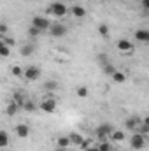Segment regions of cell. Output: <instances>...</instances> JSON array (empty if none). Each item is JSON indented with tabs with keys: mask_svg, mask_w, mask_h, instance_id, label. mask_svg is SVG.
Wrapping results in <instances>:
<instances>
[{
	"mask_svg": "<svg viewBox=\"0 0 149 151\" xmlns=\"http://www.w3.org/2000/svg\"><path fill=\"white\" fill-rule=\"evenodd\" d=\"M47 12L56 16V18H63L69 14V7L65 5V2H53L49 7H47Z\"/></svg>",
	"mask_w": 149,
	"mask_h": 151,
	"instance_id": "cell-1",
	"label": "cell"
},
{
	"mask_svg": "<svg viewBox=\"0 0 149 151\" xmlns=\"http://www.w3.org/2000/svg\"><path fill=\"white\" fill-rule=\"evenodd\" d=\"M112 130H114V127H112L111 123H102V125H98V127L95 128V134H97V137H98L100 141H109Z\"/></svg>",
	"mask_w": 149,
	"mask_h": 151,
	"instance_id": "cell-2",
	"label": "cell"
},
{
	"mask_svg": "<svg viewBox=\"0 0 149 151\" xmlns=\"http://www.w3.org/2000/svg\"><path fill=\"white\" fill-rule=\"evenodd\" d=\"M67 32H69V28H67L63 23H51V27H49V34H51V37L62 39V37L67 35Z\"/></svg>",
	"mask_w": 149,
	"mask_h": 151,
	"instance_id": "cell-3",
	"label": "cell"
},
{
	"mask_svg": "<svg viewBox=\"0 0 149 151\" xmlns=\"http://www.w3.org/2000/svg\"><path fill=\"white\" fill-rule=\"evenodd\" d=\"M32 27L39 28L40 32L49 30V27H51V19H49L47 16H34V19H32Z\"/></svg>",
	"mask_w": 149,
	"mask_h": 151,
	"instance_id": "cell-4",
	"label": "cell"
},
{
	"mask_svg": "<svg viewBox=\"0 0 149 151\" xmlns=\"http://www.w3.org/2000/svg\"><path fill=\"white\" fill-rule=\"evenodd\" d=\"M130 148L132 150H144L146 148V137L144 135H140V134H137V132H133V135H132V139H130Z\"/></svg>",
	"mask_w": 149,
	"mask_h": 151,
	"instance_id": "cell-5",
	"label": "cell"
},
{
	"mask_svg": "<svg viewBox=\"0 0 149 151\" xmlns=\"http://www.w3.org/2000/svg\"><path fill=\"white\" fill-rule=\"evenodd\" d=\"M23 77H25L27 81L34 83V81H37L39 77H40V69L35 67V65H30V67H27V69L23 70Z\"/></svg>",
	"mask_w": 149,
	"mask_h": 151,
	"instance_id": "cell-6",
	"label": "cell"
},
{
	"mask_svg": "<svg viewBox=\"0 0 149 151\" xmlns=\"http://www.w3.org/2000/svg\"><path fill=\"white\" fill-rule=\"evenodd\" d=\"M39 109L44 111V113H47V114H53L56 111V100H54V99H44V100L39 104Z\"/></svg>",
	"mask_w": 149,
	"mask_h": 151,
	"instance_id": "cell-7",
	"label": "cell"
},
{
	"mask_svg": "<svg viewBox=\"0 0 149 151\" xmlns=\"http://www.w3.org/2000/svg\"><path fill=\"white\" fill-rule=\"evenodd\" d=\"M133 47H135V46H133L128 39H119V40H117V49H119L121 53H132Z\"/></svg>",
	"mask_w": 149,
	"mask_h": 151,
	"instance_id": "cell-8",
	"label": "cell"
},
{
	"mask_svg": "<svg viewBox=\"0 0 149 151\" xmlns=\"http://www.w3.org/2000/svg\"><path fill=\"white\" fill-rule=\"evenodd\" d=\"M14 132H16V135H18L19 139H25V137H28V135H30V127H28V125H25V123H19V125H16Z\"/></svg>",
	"mask_w": 149,
	"mask_h": 151,
	"instance_id": "cell-9",
	"label": "cell"
},
{
	"mask_svg": "<svg viewBox=\"0 0 149 151\" xmlns=\"http://www.w3.org/2000/svg\"><path fill=\"white\" fill-rule=\"evenodd\" d=\"M140 123H142V119H140L139 116H130V118H126V123H125V125H126V128H128V130L135 132V130H137V127H139Z\"/></svg>",
	"mask_w": 149,
	"mask_h": 151,
	"instance_id": "cell-10",
	"label": "cell"
},
{
	"mask_svg": "<svg viewBox=\"0 0 149 151\" xmlns=\"http://www.w3.org/2000/svg\"><path fill=\"white\" fill-rule=\"evenodd\" d=\"M135 39L140 40V42H149V30H146V28L135 30Z\"/></svg>",
	"mask_w": 149,
	"mask_h": 151,
	"instance_id": "cell-11",
	"label": "cell"
},
{
	"mask_svg": "<svg viewBox=\"0 0 149 151\" xmlns=\"http://www.w3.org/2000/svg\"><path fill=\"white\" fill-rule=\"evenodd\" d=\"M70 12H72V16H74V18H79V19L86 16V9H84L82 5H72Z\"/></svg>",
	"mask_w": 149,
	"mask_h": 151,
	"instance_id": "cell-12",
	"label": "cell"
},
{
	"mask_svg": "<svg viewBox=\"0 0 149 151\" xmlns=\"http://www.w3.org/2000/svg\"><path fill=\"white\" fill-rule=\"evenodd\" d=\"M69 139H70V144H74V146H81L82 141H84V137H82L81 134H77V132H72V134L69 135Z\"/></svg>",
	"mask_w": 149,
	"mask_h": 151,
	"instance_id": "cell-13",
	"label": "cell"
},
{
	"mask_svg": "<svg viewBox=\"0 0 149 151\" xmlns=\"http://www.w3.org/2000/svg\"><path fill=\"white\" fill-rule=\"evenodd\" d=\"M69 146H70L69 135H62V137L56 139V148H69Z\"/></svg>",
	"mask_w": 149,
	"mask_h": 151,
	"instance_id": "cell-14",
	"label": "cell"
},
{
	"mask_svg": "<svg viewBox=\"0 0 149 151\" xmlns=\"http://www.w3.org/2000/svg\"><path fill=\"white\" fill-rule=\"evenodd\" d=\"M21 109L27 111V113H34V111L37 109V104H35L34 100H25V104L21 106Z\"/></svg>",
	"mask_w": 149,
	"mask_h": 151,
	"instance_id": "cell-15",
	"label": "cell"
},
{
	"mask_svg": "<svg viewBox=\"0 0 149 151\" xmlns=\"http://www.w3.org/2000/svg\"><path fill=\"white\" fill-rule=\"evenodd\" d=\"M18 111H19V106H18V104H14L12 100H11V102L7 104V107H5V113L9 114V116H14Z\"/></svg>",
	"mask_w": 149,
	"mask_h": 151,
	"instance_id": "cell-16",
	"label": "cell"
},
{
	"mask_svg": "<svg viewBox=\"0 0 149 151\" xmlns=\"http://www.w3.org/2000/svg\"><path fill=\"white\" fill-rule=\"evenodd\" d=\"M25 100H27V99H25V95H23L21 91H16V93H14V97H12V102H14V104H18V106H19V109H21V106L25 104Z\"/></svg>",
	"mask_w": 149,
	"mask_h": 151,
	"instance_id": "cell-17",
	"label": "cell"
},
{
	"mask_svg": "<svg viewBox=\"0 0 149 151\" xmlns=\"http://www.w3.org/2000/svg\"><path fill=\"white\" fill-rule=\"evenodd\" d=\"M111 137H112L114 142H123V141H125V132H121V130H112Z\"/></svg>",
	"mask_w": 149,
	"mask_h": 151,
	"instance_id": "cell-18",
	"label": "cell"
},
{
	"mask_svg": "<svg viewBox=\"0 0 149 151\" xmlns=\"http://www.w3.org/2000/svg\"><path fill=\"white\" fill-rule=\"evenodd\" d=\"M111 77H112V81H114V83H117V84H121V83H125V81H126V76H125V72H119V70H116Z\"/></svg>",
	"mask_w": 149,
	"mask_h": 151,
	"instance_id": "cell-19",
	"label": "cell"
},
{
	"mask_svg": "<svg viewBox=\"0 0 149 151\" xmlns=\"http://www.w3.org/2000/svg\"><path fill=\"white\" fill-rule=\"evenodd\" d=\"M98 34H100L102 39H109V27H107V23L98 25Z\"/></svg>",
	"mask_w": 149,
	"mask_h": 151,
	"instance_id": "cell-20",
	"label": "cell"
},
{
	"mask_svg": "<svg viewBox=\"0 0 149 151\" xmlns=\"http://www.w3.org/2000/svg\"><path fill=\"white\" fill-rule=\"evenodd\" d=\"M34 51H35V47H34L32 44H28V46H23V47L19 49V55H21V56H30Z\"/></svg>",
	"mask_w": 149,
	"mask_h": 151,
	"instance_id": "cell-21",
	"label": "cell"
},
{
	"mask_svg": "<svg viewBox=\"0 0 149 151\" xmlns=\"http://www.w3.org/2000/svg\"><path fill=\"white\" fill-rule=\"evenodd\" d=\"M9 146V134L5 130H0V148Z\"/></svg>",
	"mask_w": 149,
	"mask_h": 151,
	"instance_id": "cell-22",
	"label": "cell"
},
{
	"mask_svg": "<svg viewBox=\"0 0 149 151\" xmlns=\"http://www.w3.org/2000/svg\"><path fill=\"white\" fill-rule=\"evenodd\" d=\"M75 95L81 97V99H86V97H88V88H86V86H77Z\"/></svg>",
	"mask_w": 149,
	"mask_h": 151,
	"instance_id": "cell-23",
	"label": "cell"
},
{
	"mask_svg": "<svg viewBox=\"0 0 149 151\" xmlns=\"http://www.w3.org/2000/svg\"><path fill=\"white\" fill-rule=\"evenodd\" d=\"M112 146H111V142L109 141H100V144H97V150L98 151H109Z\"/></svg>",
	"mask_w": 149,
	"mask_h": 151,
	"instance_id": "cell-24",
	"label": "cell"
},
{
	"mask_svg": "<svg viewBox=\"0 0 149 151\" xmlns=\"http://www.w3.org/2000/svg\"><path fill=\"white\" fill-rule=\"evenodd\" d=\"M11 74L14 76V77H23V69H21L19 65H14V67L11 69Z\"/></svg>",
	"mask_w": 149,
	"mask_h": 151,
	"instance_id": "cell-25",
	"label": "cell"
},
{
	"mask_svg": "<svg viewBox=\"0 0 149 151\" xmlns=\"http://www.w3.org/2000/svg\"><path fill=\"white\" fill-rule=\"evenodd\" d=\"M93 146H95V144H93V141H90V139H84V141H82V144H81L79 148H81V150H84V151H88L90 148H93Z\"/></svg>",
	"mask_w": 149,
	"mask_h": 151,
	"instance_id": "cell-26",
	"label": "cell"
},
{
	"mask_svg": "<svg viewBox=\"0 0 149 151\" xmlns=\"http://www.w3.org/2000/svg\"><path fill=\"white\" fill-rule=\"evenodd\" d=\"M9 55H11V47H9V46H5V44H4V46H2V47H0V56H2V58H7V56H9Z\"/></svg>",
	"mask_w": 149,
	"mask_h": 151,
	"instance_id": "cell-27",
	"label": "cell"
},
{
	"mask_svg": "<svg viewBox=\"0 0 149 151\" xmlns=\"http://www.w3.org/2000/svg\"><path fill=\"white\" fill-rule=\"evenodd\" d=\"M104 72H105L107 76H112L114 72H116V67L111 65V63H105V65H104Z\"/></svg>",
	"mask_w": 149,
	"mask_h": 151,
	"instance_id": "cell-28",
	"label": "cell"
},
{
	"mask_svg": "<svg viewBox=\"0 0 149 151\" xmlns=\"http://www.w3.org/2000/svg\"><path fill=\"white\" fill-rule=\"evenodd\" d=\"M40 34H42V32H40L39 28H35V27H30V28H28V35H30V37H39Z\"/></svg>",
	"mask_w": 149,
	"mask_h": 151,
	"instance_id": "cell-29",
	"label": "cell"
},
{
	"mask_svg": "<svg viewBox=\"0 0 149 151\" xmlns=\"http://www.w3.org/2000/svg\"><path fill=\"white\" fill-rule=\"evenodd\" d=\"M56 86H58V84H56V81H47V83L44 84V88H46L47 91H51V90H54Z\"/></svg>",
	"mask_w": 149,
	"mask_h": 151,
	"instance_id": "cell-30",
	"label": "cell"
},
{
	"mask_svg": "<svg viewBox=\"0 0 149 151\" xmlns=\"http://www.w3.org/2000/svg\"><path fill=\"white\" fill-rule=\"evenodd\" d=\"M2 40H4V42H5V46H9V47H12V46L16 44V40H14V39H12V37H7V35L2 39Z\"/></svg>",
	"mask_w": 149,
	"mask_h": 151,
	"instance_id": "cell-31",
	"label": "cell"
},
{
	"mask_svg": "<svg viewBox=\"0 0 149 151\" xmlns=\"http://www.w3.org/2000/svg\"><path fill=\"white\" fill-rule=\"evenodd\" d=\"M7 30H9V28H7V25L0 23V34H2V35H5V34H7Z\"/></svg>",
	"mask_w": 149,
	"mask_h": 151,
	"instance_id": "cell-32",
	"label": "cell"
},
{
	"mask_svg": "<svg viewBox=\"0 0 149 151\" xmlns=\"http://www.w3.org/2000/svg\"><path fill=\"white\" fill-rule=\"evenodd\" d=\"M142 9H144V11L149 9V0H142Z\"/></svg>",
	"mask_w": 149,
	"mask_h": 151,
	"instance_id": "cell-33",
	"label": "cell"
},
{
	"mask_svg": "<svg viewBox=\"0 0 149 151\" xmlns=\"http://www.w3.org/2000/svg\"><path fill=\"white\" fill-rule=\"evenodd\" d=\"M56 151H67V148H56Z\"/></svg>",
	"mask_w": 149,
	"mask_h": 151,
	"instance_id": "cell-34",
	"label": "cell"
},
{
	"mask_svg": "<svg viewBox=\"0 0 149 151\" xmlns=\"http://www.w3.org/2000/svg\"><path fill=\"white\" fill-rule=\"evenodd\" d=\"M88 151H98V150H97V146H93V148H90Z\"/></svg>",
	"mask_w": 149,
	"mask_h": 151,
	"instance_id": "cell-35",
	"label": "cell"
},
{
	"mask_svg": "<svg viewBox=\"0 0 149 151\" xmlns=\"http://www.w3.org/2000/svg\"><path fill=\"white\" fill-rule=\"evenodd\" d=\"M4 44H5V42H4V40H2V39H0V47H2V46H4Z\"/></svg>",
	"mask_w": 149,
	"mask_h": 151,
	"instance_id": "cell-36",
	"label": "cell"
},
{
	"mask_svg": "<svg viewBox=\"0 0 149 151\" xmlns=\"http://www.w3.org/2000/svg\"><path fill=\"white\" fill-rule=\"evenodd\" d=\"M109 151H117V150H114V148H111V150H109Z\"/></svg>",
	"mask_w": 149,
	"mask_h": 151,
	"instance_id": "cell-37",
	"label": "cell"
}]
</instances>
